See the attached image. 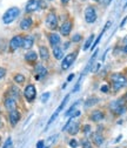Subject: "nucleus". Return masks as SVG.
I'll return each mask as SVG.
<instances>
[{"mask_svg":"<svg viewBox=\"0 0 127 148\" xmlns=\"http://www.w3.org/2000/svg\"><path fill=\"white\" fill-rule=\"evenodd\" d=\"M69 146H71L72 148H77V147H78L77 140H76V139H71V140H69Z\"/></svg>","mask_w":127,"mask_h":148,"instance_id":"obj_36","label":"nucleus"},{"mask_svg":"<svg viewBox=\"0 0 127 148\" xmlns=\"http://www.w3.org/2000/svg\"><path fill=\"white\" fill-rule=\"evenodd\" d=\"M81 38H82V36L80 34H76V35L72 36V42H79L81 40Z\"/></svg>","mask_w":127,"mask_h":148,"instance_id":"obj_31","label":"nucleus"},{"mask_svg":"<svg viewBox=\"0 0 127 148\" xmlns=\"http://www.w3.org/2000/svg\"><path fill=\"white\" fill-rule=\"evenodd\" d=\"M34 73H35V79H40V78H44L47 75V68L41 65V64H38L34 68Z\"/></svg>","mask_w":127,"mask_h":148,"instance_id":"obj_10","label":"nucleus"},{"mask_svg":"<svg viewBox=\"0 0 127 148\" xmlns=\"http://www.w3.org/2000/svg\"><path fill=\"white\" fill-rule=\"evenodd\" d=\"M38 7H39L38 0H28V3L26 4V7H25V12L26 13H32L34 11H37Z\"/></svg>","mask_w":127,"mask_h":148,"instance_id":"obj_13","label":"nucleus"},{"mask_svg":"<svg viewBox=\"0 0 127 148\" xmlns=\"http://www.w3.org/2000/svg\"><path fill=\"white\" fill-rule=\"evenodd\" d=\"M124 41H125V42H127V36H126V38L124 39Z\"/></svg>","mask_w":127,"mask_h":148,"instance_id":"obj_46","label":"nucleus"},{"mask_svg":"<svg viewBox=\"0 0 127 148\" xmlns=\"http://www.w3.org/2000/svg\"><path fill=\"white\" fill-rule=\"evenodd\" d=\"M49 97H51L49 92H46V93H44V94L41 95V101H43V102H46V101L49 99Z\"/></svg>","mask_w":127,"mask_h":148,"instance_id":"obj_33","label":"nucleus"},{"mask_svg":"<svg viewBox=\"0 0 127 148\" xmlns=\"http://www.w3.org/2000/svg\"><path fill=\"white\" fill-rule=\"evenodd\" d=\"M5 75H6V69L3 68V67H0V79H3Z\"/></svg>","mask_w":127,"mask_h":148,"instance_id":"obj_37","label":"nucleus"},{"mask_svg":"<svg viewBox=\"0 0 127 148\" xmlns=\"http://www.w3.org/2000/svg\"><path fill=\"white\" fill-rule=\"evenodd\" d=\"M126 97H127V95H126Z\"/></svg>","mask_w":127,"mask_h":148,"instance_id":"obj_50","label":"nucleus"},{"mask_svg":"<svg viewBox=\"0 0 127 148\" xmlns=\"http://www.w3.org/2000/svg\"><path fill=\"white\" fill-rule=\"evenodd\" d=\"M105 119V113L100 109H95L91 113V120L94 121V122H99V121H102Z\"/></svg>","mask_w":127,"mask_h":148,"instance_id":"obj_12","label":"nucleus"},{"mask_svg":"<svg viewBox=\"0 0 127 148\" xmlns=\"http://www.w3.org/2000/svg\"><path fill=\"white\" fill-rule=\"evenodd\" d=\"M34 45V38L33 35H27V36H24V40H23V48L25 49H31L32 46Z\"/></svg>","mask_w":127,"mask_h":148,"instance_id":"obj_15","label":"nucleus"},{"mask_svg":"<svg viewBox=\"0 0 127 148\" xmlns=\"http://www.w3.org/2000/svg\"><path fill=\"white\" fill-rule=\"evenodd\" d=\"M53 57L56 58L57 60L62 59V57H64V49L60 48V47H58V46L53 47Z\"/></svg>","mask_w":127,"mask_h":148,"instance_id":"obj_22","label":"nucleus"},{"mask_svg":"<svg viewBox=\"0 0 127 148\" xmlns=\"http://www.w3.org/2000/svg\"><path fill=\"white\" fill-rule=\"evenodd\" d=\"M73 78H74V74H69V75H68V78H67V81L73 80Z\"/></svg>","mask_w":127,"mask_h":148,"instance_id":"obj_41","label":"nucleus"},{"mask_svg":"<svg viewBox=\"0 0 127 148\" xmlns=\"http://www.w3.org/2000/svg\"><path fill=\"white\" fill-rule=\"evenodd\" d=\"M68 99H69V95H66V97L64 98V100H62V102H61V103L59 105V107H58V108L56 109V112H54V113L52 114V116L49 118V120H48V122H47V127H48V126H49V125H51V123H52V122H53L54 120H56V119H57V116L59 115V113L61 112V110L64 109V107L66 106V103H67V101H68ZM47 127H46V128H47Z\"/></svg>","mask_w":127,"mask_h":148,"instance_id":"obj_8","label":"nucleus"},{"mask_svg":"<svg viewBox=\"0 0 127 148\" xmlns=\"http://www.w3.org/2000/svg\"><path fill=\"white\" fill-rule=\"evenodd\" d=\"M79 127H80V125H79L78 121H72L69 123L68 128H67V131H68V133L71 135H76V134L79 133Z\"/></svg>","mask_w":127,"mask_h":148,"instance_id":"obj_18","label":"nucleus"},{"mask_svg":"<svg viewBox=\"0 0 127 148\" xmlns=\"http://www.w3.org/2000/svg\"><path fill=\"white\" fill-rule=\"evenodd\" d=\"M32 25H33V20H32L31 16H25L24 19L20 21V28H21L23 31L30 29V28L32 27Z\"/></svg>","mask_w":127,"mask_h":148,"instance_id":"obj_14","label":"nucleus"},{"mask_svg":"<svg viewBox=\"0 0 127 148\" xmlns=\"http://www.w3.org/2000/svg\"><path fill=\"white\" fill-rule=\"evenodd\" d=\"M38 4H39V7H40V8H46V4L43 1V0H39Z\"/></svg>","mask_w":127,"mask_h":148,"instance_id":"obj_40","label":"nucleus"},{"mask_svg":"<svg viewBox=\"0 0 127 148\" xmlns=\"http://www.w3.org/2000/svg\"><path fill=\"white\" fill-rule=\"evenodd\" d=\"M111 81H112L113 89L115 92L119 90V89H121L127 84V79L122 75L121 73H113L112 75H111Z\"/></svg>","mask_w":127,"mask_h":148,"instance_id":"obj_1","label":"nucleus"},{"mask_svg":"<svg viewBox=\"0 0 127 148\" xmlns=\"http://www.w3.org/2000/svg\"><path fill=\"white\" fill-rule=\"evenodd\" d=\"M81 145H82V148H93L92 147V143H91V141L88 139H84L82 142H81Z\"/></svg>","mask_w":127,"mask_h":148,"instance_id":"obj_28","label":"nucleus"},{"mask_svg":"<svg viewBox=\"0 0 127 148\" xmlns=\"http://www.w3.org/2000/svg\"><path fill=\"white\" fill-rule=\"evenodd\" d=\"M46 26L47 28L54 31L58 28V16L54 14V13H49L46 18Z\"/></svg>","mask_w":127,"mask_h":148,"instance_id":"obj_7","label":"nucleus"},{"mask_svg":"<svg viewBox=\"0 0 127 148\" xmlns=\"http://www.w3.org/2000/svg\"><path fill=\"white\" fill-rule=\"evenodd\" d=\"M115 148H118V147H115Z\"/></svg>","mask_w":127,"mask_h":148,"instance_id":"obj_49","label":"nucleus"},{"mask_svg":"<svg viewBox=\"0 0 127 148\" xmlns=\"http://www.w3.org/2000/svg\"><path fill=\"white\" fill-rule=\"evenodd\" d=\"M0 140H1V138H0Z\"/></svg>","mask_w":127,"mask_h":148,"instance_id":"obj_48","label":"nucleus"},{"mask_svg":"<svg viewBox=\"0 0 127 148\" xmlns=\"http://www.w3.org/2000/svg\"><path fill=\"white\" fill-rule=\"evenodd\" d=\"M98 98H95V97H93V98H91V99H88L86 102H85V107L86 108H88V107H92L93 105H95V103H98Z\"/></svg>","mask_w":127,"mask_h":148,"instance_id":"obj_25","label":"nucleus"},{"mask_svg":"<svg viewBox=\"0 0 127 148\" xmlns=\"http://www.w3.org/2000/svg\"><path fill=\"white\" fill-rule=\"evenodd\" d=\"M3 126V123H1V120H0V127H1Z\"/></svg>","mask_w":127,"mask_h":148,"instance_id":"obj_47","label":"nucleus"},{"mask_svg":"<svg viewBox=\"0 0 127 148\" xmlns=\"http://www.w3.org/2000/svg\"><path fill=\"white\" fill-rule=\"evenodd\" d=\"M71 31H72V23H71V21H65V23L60 26V33H61L64 36L69 35Z\"/></svg>","mask_w":127,"mask_h":148,"instance_id":"obj_17","label":"nucleus"},{"mask_svg":"<svg viewBox=\"0 0 127 148\" xmlns=\"http://www.w3.org/2000/svg\"><path fill=\"white\" fill-rule=\"evenodd\" d=\"M124 52H125V53H127V44H126V45H125V47H124Z\"/></svg>","mask_w":127,"mask_h":148,"instance_id":"obj_44","label":"nucleus"},{"mask_svg":"<svg viewBox=\"0 0 127 148\" xmlns=\"http://www.w3.org/2000/svg\"><path fill=\"white\" fill-rule=\"evenodd\" d=\"M38 59V54L35 53L34 51H30L25 54V60L28 62V64H34Z\"/></svg>","mask_w":127,"mask_h":148,"instance_id":"obj_20","label":"nucleus"},{"mask_svg":"<svg viewBox=\"0 0 127 148\" xmlns=\"http://www.w3.org/2000/svg\"><path fill=\"white\" fill-rule=\"evenodd\" d=\"M24 97H25V99L28 102H32L35 99V97H37V89H35L34 85L30 84V85H27L25 87V89H24Z\"/></svg>","mask_w":127,"mask_h":148,"instance_id":"obj_4","label":"nucleus"},{"mask_svg":"<svg viewBox=\"0 0 127 148\" xmlns=\"http://www.w3.org/2000/svg\"><path fill=\"white\" fill-rule=\"evenodd\" d=\"M4 148H12V139H11V138H8V139L5 141Z\"/></svg>","mask_w":127,"mask_h":148,"instance_id":"obj_34","label":"nucleus"},{"mask_svg":"<svg viewBox=\"0 0 127 148\" xmlns=\"http://www.w3.org/2000/svg\"><path fill=\"white\" fill-rule=\"evenodd\" d=\"M23 40L24 36L21 35H15L10 40V49L11 51H16L18 48H20L23 46Z\"/></svg>","mask_w":127,"mask_h":148,"instance_id":"obj_9","label":"nucleus"},{"mask_svg":"<svg viewBox=\"0 0 127 148\" xmlns=\"http://www.w3.org/2000/svg\"><path fill=\"white\" fill-rule=\"evenodd\" d=\"M11 95H12V98H18V97H19V88H18V87H15V86H12L11 87Z\"/></svg>","mask_w":127,"mask_h":148,"instance_id":"obj_27","label":"nucleus"},{"mask_svg":"<svg viewBox=\"0 0 127 148\" xmlns=\"http://www.w3.org/2000/svg\"><path fill=\"white\" fill-rule=\"evenodd\" d=\"M39 54H40V58L43 60H47L49 58V52H48V48L46 46H40L39 47Z\"/></svg>","mask_w":127,"mask_h":148,"instance_id":"obj_23","label":"nucleus"},{"mask_svg":"<svg viewBox=\"0 0 127 148\" xmlns=\"http://www.w3.org/2000/svg\"><path fill=\"white\" fill-rule=\"evenodd\" d=\"M68 47H69V42H65V46H64L62 49H66V48H68Z\"/></svg>","mask_w":127,"mask_h":148,"instance_id":"obj_42","label":"nucleus"},{"mask_svg":"<svg viewBox=\"0 0 127 148\" xmlns=\"http://www.w3.org/2000/svg\"><path fill=\"white\" fill-rule=\"evenodd\" d=\"M91 129H92V128H91L89 125H85V126L82 127V132H84L86 135H88V134H91Z\"/></svg>","mask_w":127,"mask_h":148,"instance_id":"obj_30","label":"nucleus"},{"mask_svg":"<svg viewBox=\"0 0 127 148\" xmlns=\"http://www.w3.org/2000/svg\"><path fill=\"white\" fill-rule=\"evenodd\" d=\"M80 114H81V112H80V110H77V109H76V110H74V112H73V113H71L69 118L74 120V119H76V118H78V116H79Z\"/></svg>","mask_w":127,"mask_h":148,"instance_id":"obj_32","label":"nucleus"},{"mask_svg":"<svg viewBox=\"0 0 127 148\" xmlns=\"http://www.w3.org/2000/svg\"><path fill=\"white\" fill-rule=\"evenodd\" d=\"M110 107H111V109H112V112L115 113V114H118V115L124 114V113L126 112V109H127V107H126V105H125V102H124L122 99L113 101Z\"/></svg>","mask_w":127,"mask_h":148,"instance_id":"obj_3","label":"nucleus"},{"mask_svg":"<svg viewBox=\"0 0 127 148\" xmlns=\"http://www.w3.org/2000/svg\"><path fill=\"white\" fill-rule=\"evenodd\" d=\"M92 141L94 142L95 146H101L104 143V136L99 132H97V133L92 134Z\"/></svg>","mask_w":127,"mask_h":148,"instance_id":"obj_21","label":"nucleus"},{"mask_svg":"<svg viewBox=\"0 0 127 148\" xmlns=\"http://www.w3.org/2000/svg\"><path fill=\"white\" fill-rule=\"evenodd\" d=\"M93 1H97V3H102L104 0H93Z\"/></svg>","mask_w":127,"mask_h":148,"instance_id":"obj_45","label":"nucleus"},{"mask_svg":"<svg viewBox=\"0 0 127 148\" xmlns=\"http://www.w3.org/2000/svg\"><path fill=\"white\" fill-rule=\"evenodd\" d=\"M85 20L87 24H93L97 20V12L93 6H88L85 10Z\"/></svg>","mask_w":127,"mask_h":148,"instance_id":"obj_6","label":"nucleus"},{"mask_svg":"<svg viewBox=\"0 0 127 148\" xmlns=\"http://www.w3.org/2000/svg\"><path fill=\"white\" fill-rule=\"evenodd\" d=\"M68 1H69V0H61V3H62L64 5H66V4H68Z\"/></svg>","mask_w":127,"mask_h":148,"instance_id":"obj_43","label":"nucleus"},{"mask_svg":"<svg viewBox=\"0 0 127 148\" xmlns=\"http://www.w3.org/2000/svg\"><path fill=\"white\" fill-rule=\"evenodd\" d=\"M93 39H94V35L88 36V39L86 40V42H85V45H84V47H82V49H84V51L88 49V48L91 47V45H93Z\"/></svg>","mask_w":127,"mask_h":148,"instance_id":"obj_26","label":"nucleus"},{"mask_svg":"<svg viewBox=\"0 0 127 148\" xmlns=\"http://www.w3.org/2000/svg\"><path fill=\"white\" fill-rule=\"evenodd\" d=\"M77 51L76 52H72V53H69V54H67L66 57L62 59V62H61V68L64 69V71H66V69H68L69 67H71V65L74 62V60H76V58H77Z\"/></svg>","mask_w":127,"mask_h":148,"instance_id":"obj_5","label":"nucleus"},{"mask_svg":"<svg viewBox=\"0 0 127 148\" xmlns=\"http://www.w3.org/2000/svg\"><path fill=\"white\" fill-rule=\"evenodd\" d=\"M100 89H101V92H104V93H108V90H110V87H108L107 85H104V86L100 87Z\"/></svg>","mask_w":127,"mask_h":148,"instance_id":"obj_38","label":"nucleus"},{"mask_svg":"<svg viewBox=\"0 0 127 148\" xmlns=\"http://www.w3.org/2000/svg\"><path fill=\"white\" fill-rule=\"evenodd\" d=\"M20 119H21V114H20L19 110L14 109V110H11L10 112V122H11L12 126H15L18 122L20 121Z\"/></svg>","mask_w":127,"mask_h":148,"instance_id":"obj_11","label":"nucleus"},{"mask_svg":"<svg viewBox=\"0 0 127 148\" xmlns=\"http://www.w3.org/2000/svg\"><path fill=\"white\" fill-rule=\"evenodd\" d=\"M48 40H49V44L52 47H56L60 44V35L57 33H51L48 35Z\"/></svg>","mask_w":127,"mask_h":148,"instance_id":"obj_19","label":"nucleus"},{"mask_svg":"<svg viewBox=\"0 0 127 148\" xmlns=\"http://www.w3.org/2000/svg\"><path fill=\"white\" fill-rule=\"evenodd\" d=\"M56 138H57V135H54V136L48 138V141H47V145L45 146V148H48V147L52 145V142H54V140H56Z\"/></svg>","mask_w":127,"mask_h":148,"instance_id":"obj_35","label":"nucleus"},{"mask_svg":"<svg viewBox=\"0 0 127 148\" xmlns=\"http://www.w3.org/2000/svg\"><path fill=\"white\" fill-rule=\"evenodd\" d=\"M5 107H6V109L7 110H14V109H16V102H15V99L14 98H12V97H8V98H6L5 99Z\"/></svg>","mask_w":127,"mask_h":148,"instance_id":"obj_16","label":"nucleus"},{"mask_svg":"<svg viewBox=\"0 0 127 148\" xmlns=\"http://www.w3.org/2000/svg\"><path fill=\"white\" fill-rule=\"evenodd\" d=\"M78 103H79V102L77 101V102H74L73 105H72V106L69 107V109H68V110H67V112H66V114H65V115H66V116H69V115H71V113H73V112H74V110H76L74 108H76V106H77Z\"/></svg>","mask_w":127,"mask_h":148,"instance_id":"obj_29","label":"nucleus"},{"mask_svg":"<svg viewBox=\"0 0 127 148\" xmlns=\"http://www.w3.org/2000/svg\"><path fill=\"white\" fill-rule=\"evenodd\" d=\"M19 13H20V10L18 8V7H11V8H8V10L4 13V15H3V21H4V24L8 25V24L13 23V21L16 19V16H19Z\"/></svg>","mask_w":127,"mask_h":148,"instance_id":"obj_2","label":"nucleus"},{"mask_svg":"<svg viewBox=\"0 0 127 148\" xmlns=\"http://www.w3.org/2000/svg\"><path fill=\"white\" fill-rule=\"evenodd\" d=\"M37 148H45V141H44V140L38 141V143H37Z\"/></svg>","mask_w":127,"mask_h":148,"instance_id":"obj_39","label":"nucleus"},{"mask_svg":"<svg viewBox=\"0 0 127 148\" xmlns=\"http://www.w3.org/2000/svg\"><path fill=\"white\" fill-rule=\"evenodd\" d=\"M25 80H26V78H25V75H23L21 73H18V74H15V75H14V82L19 84V85L24 84Z\"/></svg>","mask_w":127,"mask_h":148,"instance_id":"obj_24","label":"nucleus"}]
</instances>
